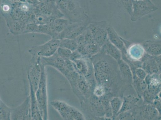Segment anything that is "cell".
Returning a JSON list of instances; mask_svg holds the SVG:
<instances>
[{
    "label": "cell",
    "mask_w": 161,
    "mask_h": 120,
    "mask_svg": "<svg viewBox=\"0 0 161 120\" xmlns=\"http://www.w3.org/2000/svg\"><path fill=\"white\" fill-rule=\"evenodd\" d=\"M57 8L71 23L90 20L88 16L75 0H55Z\"/></svg>",
    "instance_id": "6da1fadb"
},
{
    "label": "cell",
    "mask_w": 161,
    "mask_h": 120,
    "mask_svg": "<svg viewBox=\"0 0 161 120\" xmlns=\"http://www.w3.org/2000/svg\"><path fill=\"white\" fill-rule=\"evenodd\" d=\"M41 69L42 74L39 86L36 92V96L42 118L43 120H47L48 111L47 78L45 66L41 64Z\"/></svg>",
    "instance_id": "7a4b0ae2"
},
{
    "label": "cell",
    "mask_w": 161,
    "mask_h": 120,
    "mask_svg": "<svg viewBox=\"0 0 161 120\" xmlns=\"http://www.w3.org/2000/svg\"><path fill=\"white\" fill-rule=\"evenodd\" d=\"M51 105L64 120H85L84 116L79 110L64 101H53L51 102Z\"/></svg>",
    "instance_id": "3957f363"
},
{
    "label": "cell",
    "mask_w": 161,
    "mask_h": 120,
    "mask_svg": "<svg viewBox=\"0 0 161 120\" xmlns=\"http://www.w3.org/2000/svg\"><path fill=\"white\" fill-rule=\"evenodd\" d=\"M60 40L52 39L43 45L32 47L29 50V52L32 58L49 57L57 52L59 47Z\"/></svg>",
    "instance_id": "277c9868"
},
{
    "label": "cell",
    "mask_w": 161,
    "mask_h": 120,
    "mask_svg": "<svg viewBox=\"0 0 161 120\" xmlns=\"http://www.w3.org/2000/svg\"><path fill=\"white\" fill-rule=\"evenodd\" d=\"M158 9L152 2L133 0L132 13L130 16L131 20L136 21L143 16L154 12Z\"/></svg>",
    "instance_id": "5b68a950"
},
{
    "label": "cell",
    "mask_w": 161,
    "mask_h": 120,
    "mask_svg": "<svg viewBox=\"0 0 161 120\" xmlns=\"http://www.w3.org/2000/svg\"><path fill=\"white\" fill-rule=\"evenodd\" d=\"M41 63L45 66H49L59 71L66 78L71 72L67 65L66 59L61 57L57 52L52 56L49 57H42L41 58Z\"/></svg>",
    "instance_id": "8992f818"
},
{
    "label": "cell",
    "mask_w": 161,
    "mask_h": 120,
    "mask_svg": "<svg viewBox=\"0 0 161 120\" xmlns=\"http://www.w3.org/2000/svg\"><path fill=\"white\" fill-rule=\"evenodd\" d=\"M90 20L80 23H71L58 35L57 39H75L82 33L90 23Z\"/></svg>",
    "instance_id": "52a82bcc"
},
{
    "label": "cell",
    "mask_w": 161,
    "mask_h": 120,
    "mask_svg": "<svg viewBox=\"0 0 161 120\" xmlns=\"http://www.w3.org/2000/svg\"><path fill=\"white\" fill-rule=\"evenodd\" d=\"M108 25L106 21H101L90 23L88 25L95 42L101 47L109 40L106 29Z\"/></svg>",
    "instance_id": "ba28073f"
},
{
    "label": "cell",
    "mask_w": 161,
    "mask_h": 120,
    "mask_svg": "<svg viewBox=\"0 0 161 120\" xmlns=\"http://www.w3.org/2000/svg\"><path fill=\"white\" fill-rule=\"evenodd\" d=\"M33 12L43 14L53 20L64 17L62 13L57 8L55 1L39 3L34 6Z\"/></svg>",
    "instance_id": "9c48e42d"
},
{
    "label": "cell",
    "mask_w": 161,
    "mask_h": 120,
    "mask_svg": "<svg viewBox=\"0 0 161 120\" xmlns=\"http://www.w3.org/2000/svg\"><path fill=\"white\" fill-rule=\"evenodd\" d=\"M41 58V57H32V65L27 73L29 87H32L35 92L38 89L42 74Z\"/></svg>",
    "instance_id": "30bf717a"
},
{
    "label": "cell",
    "mask_w": 161,
    "mask_h": 120,
    "mask_svg": "<svg viewBox=\"0 0 161 120\" xmlns=\"http://www.w3.org/2000/svg\"><path fill=\"white\" fill-rule=\"evenodd\" d=\"M11 120H32L30 96L18 106L12 109Z\"/></svg>",
    "instance_id": "8fae6325"
},
{
    "label": "cell",
    "mask_w": 161,
    "mask_h": 120,
    "mask_svg": "<svg viewBox=\"0 0 161 120\" xmlns=\"http://www.w3.org/2000/svg\"><path fill=\"white\" fill-rule=\"evenodd\" d=\"M3 15L5 18L7 25L10 33L14 35L23 34L27 25L26 23L21 20L13 19L8 14H3Z\"/></svg>",
    "instance_id": "7c38bea8"
},
{
    "label": "cell",
    "mask_w": 161,
    "mask_h": 120,
    "mask_svg": "<svg viewBox=\"0 0 161 120\" xmlns=\"http://www.w3.org/2000/svg\"><path fill=\"white\" fill-rule=\"evenodd\" d=\"M106 29L108 39L109 41L116 46L123 53H126V49L123 41L118 35L112 26L108 24Z\"/></svg>",
    "instance_id": "4fadbf2b"
},
{
    "label": "cell",
    "mask_w": 161,
    "mask_h": 120,
    "mask_svg": "<svg viewBox=\"0 0 161 120\" xmlns=\"http://www.w3.org/2000/svg\"><path fill=\"white\" fill-rule=\"evenodd\" d=\"M31 110L32 120H43L36 101V92L30 87Z\"/></svg>",
    "instance_id": "5bb4252c"
},
{
    "label": "cell",
    "mask_w": 161,
    "mask_h": 120,
    "mask_svg": "<svg viewBox=\"0 0 161 120\" xmlns=\"http://www.w3.org/2000/svg\"><path fill=\"white\" fill-rule=\"evenodd\" d=\"M142 46L144 50L148 55L154 57L161 55V45L160 42L147 41L143 42Z\"/></svg>",
    "instance_id": "9a60e30c"
},
{
    "label": "cell",
    "mask_w": 161,
    "mask_h": 120,
    "mask_svg": "<svg viewBox=\"0 0 161 120\" xmlns=\"http://www.w3.org/2000/svg\"><path fill=\"white\" fill-rule=\"evenodd\" d=\"M104 52L110 56L117 61L122 59V52L108 40L102 47Z\"/></svg>",
    "instance_id": "2e32d148"
},
{
    "label": "cell",
    "mask_w": 161,
    "mask_h": 120,
    "mask_svg": "<svg viewBox=\"0 0 161 120\" xmlns=\"http://www.w3.org/2000/svg\"><path fill=\"white\" fill-rule=\"evenodd\" d=\"M75 71L80 75L86 77L89 74V67L87 63L84 58H79L71 61Z\"/></svg>",
    "instance_id": "e0dca14e"
},
{
    "label": "cell",
    "mask_w": 161,
    "mask_h": 120,
    "mask_svg": "<svg viewBox=\"0 0 161 120\" xmlns=\"http://www.w3.org/2000/svg\"><path fill=\"white\" fill-rule=\"evenodd\" d=\"M71 23L66 19L63 18V17L54 20L51 25L53 30L56 35L55 39H57L58 35Z\"/></svg>",
    "instance_id": "ac0fdd59"
},
{
    "label": "cell",
    "mask_w": 161,
    "mask_h": 120,
    "mask_svg": "<svg viewBox=\"0 0 161 120\" xmlns=\"http://www.w3.org/2000/svg\"><path fill=\"white\" fill-rule=\"evenodd\" d=\"M142 68L147 74L150 75L158 74L160 71L155 58L152 57L147 58L144 61L142 64Z\"/></svg>",
    "instance_id": "d6986e66"
},
{
    "label": "cell",
    "mask_w": 161,
    "mask_h": 120,
    "mask_svg": "<svg viewBox=\"0 0 161 120\" xmlns=\"http://www.w3.org/2000/svg\"><path fill=\"white\" fill-rule=\"evenodd\" d=\"M120 71L123 78L128 83L133 80V75L129 66L122 59L118 61Z\"/></svg>",
    "instance_id": "ffe728a7"
},
{
    "label": "cell",
    "mask_w": 161,
    "mask_h": 120,
    "mask_svg": "<svg viewBox=\"0 0 161 120\" xmlns=\"http://www.w3.org/2000/svg\"><path fill=\"white\" fill-rule=\"evenodd\" d=\"M95 77L99 85H102L106 88L110 86L112 81L110 72L95 74Z\"/></svg>",
    "instance_id": "44dd1931"
},
{
    "label": "cell",
    "mask_w": 161,
    "mask_h": 120,
    "mask_svg": "<svg viewBox=\"0 0 161 120\" xmlns=\"http://www.w3.org/2000/svg\"><path fill=\"white\" fill-rule=\"evenodd\" d=\"M138 101V99L133 96L124 97V100L123 101L122 106L118 115L121 112L130 110L132 109L133 107L136 106Z\"/></svg>",
    "instance_id": "7402d4cb"
},
{
    "label": "cell",
    "mask_w": 161,
    "mask_h": 120,
    "mask_svg": "<svg viewBox=\"0 0 161 120\" xmlns=\"http://www.w3.org/2000/svg\"><path fill=\"white\" fill-rule=\"evenodd\" d=\"M134 79V85L135 89L139 96L142 95L143 92L147 89V85L144 80L140 79L135 76Z\"/></svg>",
    "instance_id": "603a6c76"
},
{
    "label": "cell",
    "mask_w": 161,
    "mask_h": 120,
    "mask_svg": "<svg viewBox=\"0 0 161 120\" xmlns=\"http://www.w3.org/2000/svg\"><path fill=\"white\" fill-rule=\"evenodd\" d=\"M110 105L114 117L118 115L122 106L123 101L120 98L114 97L109 101Z\"/></svg>",
    "instance_id": "cb8c5ba5"
},
{
    "label": "cell",
    "mask_w": 161,
    "mask_h": 120,
    "mask_svg": "<svg viewBox=\"0 0 161 120\" xmlns=\"http://www.w3.org/2000/svg\"><path fill=\"white\" fill-rule=\"evenodd\" d=\"M93 67L95 74L110 72L111 71L109 63L105 61H99L94 64Z\"/></svg>",
    "instance_id": "d4e9b609"
},
{
    "label": "cell",
    "mask_w": 161,
    "mask_h": 120,
    "mask_svg": "<svg viewBox=\"0 0 161 120\" xmlns=\"http://www.w3.org/2000/svg\"><path fill=\"white\" fill-rule=\"evenodd\" d=\"M11 110L12 109L1 100L0 101V120H11Z\"/></svg>",
    "instance_id": "484cf974"
},
{
    "label": "cell",
    "mask_w": 161,
    "mask_h": 120,
    "mask_svg": "<svg viewBox=\"0 0 161 120\" xmlns=\"http://www.w3.org/2000/svg\"><path fill=\"white\" fill-rule=\"evenodd\" d=\"M59 47L69 49L73 52L77 50L78 45L75 39H63L60 40Z\"/></svg>",
    "instance_id": "4316f807"
},
{
    "label": "cell",
    "mask_w": 161,
    "mask_h": 120,
    "mask_svg": "<svg viewBox=\"0 0 161 120\" xmlns=\"http://www.w3.org/2000/svg\"><path fill=\"white\" fill-rule=\"evenodd\" d=\"M86 45L89 57L96 55L102 49V47L95 41Z\"/></svg>",
    "instance_id": "83f0119b"
},
{
    "label": "cell",
    "mask_w": 161,
    "mask_h": 120,
    "mask_svg": "<svg viewBox=\"0 0 161 120\" xmlns=\"http://www.w3.org/2000/svg\"><path fill=\"white\" fill-rule=\"evenodd\" d=\"M126 12L131 15L132 13L133 0H118Z\"/></svg>",
    "instance_id": "f1b7e54d"
},
{
    "label": "cell",
    "mask_w": 161,
    "mask_h": 120,
    "mask_svg": "<svg viewBox=\"0 0 161 120\" xmlns=\"http://www.w3.org/2000/svg\"><path fill=\"white\" fill-rule=\"evenodd\" d=\"M83 33L84 36L85 45H87L95 41L92 32L88 27V26L86 28Z\"/></svg>",
    "instance_id": "f546056e"
},
{
    "label": "cell",
    "mask_w": 161,
    "mask_h": 120,
    "mask_svg": "<svg viewBox=\"0 0 161 120\" xmlns=\"http://www.w3.org/2000/svg\"><path fill=\"white\" fill-rule=\"evenodd\" d=\"M72 52V51L69 49L61 47H59L57 51V54L61 57L67 59H69Z\"/></svg>",
    "instance_id": "4dcf8cb0"
},
{
    "label": "cell",
    "mask_w": 161,
    "mask_h": 120,
    "mask_svg": "<svg viewBox=\"0 0 161 120\" xmlns=\"http://www.w3.org/2000/svg\"><path fill=\"white\" fill-rule=\"evenodd\" d=\"M118 117L119 120H133L136 118V115L129 110L120 113Z\"/></svg>",
    "instance_id": "1f68e13d"
},
{
    "label": "cell",
    "mask_w": 161,
    "mask_h": 120,
    "mask_svg": "<svg viewBox=\"0 0 161 120\" xmlns=\"http://www.w3.org/2000/svg\"><path fill=\"white\" fill-rule=\"evenodd\" d=\"M106 88L102 85H99L96 86L93 91V94L95 96L99 98L103 97L106 93Z\"/></svg>",
    "instance_id": "d6a6232c"
},
{
    "label": "cell",
    "mask_w": 161,
    "mask_h": 120,
    "mask_svg": "<svg viewBox=\"0 0 161 120\" xmlns=\"http://www.w3.org/2000/svg\"><path fill=\"white\" fill-rule=\"evenodd\" d=\"M38 25L36 23H31L26 25L23 34L36 33Z\"/></svg>",
    "instance_id": "836d02e7"
},
{
    "label": "cell",
    "mask_w": 161,
    "mask_h": 120,
    "mask_svg": "<svg viewBox=\"0 0 161 120\" xmlns=\"http://www.w3.org/2000/svg\"><path fill=\"white\" fill-rule=\"evenodd\" d=\"M142 96H143V99L145 101L150 104L153 103L156 97L154 95L152 94L150 92H149L147 89L143 92Z\"/></svg>",
    "instance_id": "e575fe53"
},
{
    "label": "cell",
    "mask_w": 161,
    "mask_h": 120,
    "mask_svg": "<svg viewBox=\"0 0 161 120\" xmlns=\"http://www.w3.org/2000/svg\"><path fill=\"white\" fill-rule=\"evenodd\" d=\"M135 76L140 79L144 80L147 74L142 68H137L135 71Z\"/></svg>",
    "instance_id": "d590c367"
},
{
    "label": "cell",
    "mask_w": 161,
    "mask_h": 120,
    "mask_svg": "<svg viewBox=\"0 0 161 120\" xmlns=\"http://www.w3.org/2000/svg\"><path fill=\"white\" fill-rule=\"evenodd\" d=\"M154 107L158 111L159 113L161 114V102L158 101H154L152 103Z\"/></svg>",
    "instance_id": "8d00e7d4"
},
{
    "label": "cell",
    "mask_w": 161,
    "mask_h": 120,
    "mask_svg": "<svg viewBox=\"0 0 161 120\" xmlns=\"http://www.w3.org/2000/svg\"><path fill=\"white\" fill-rule=\"evenodd\" d=\"M3 2H26V0H1Z\"/></svg>",
    "instance_id": "74e56055"
},
{
    "label": "cell",
    "mask_w": 161,
    "mask_h": 120,
    "mask_svg": "<svg viewBox=\"0 0 161 120\" xmlns=\"http://www.w3.org/2000/svg\"><path fill=\"white\" fill-rule=\"evenodd\" d=\"M135 1H145L147 2H151L152 1L151 0H135Z\"/></svg>",
    "instance_id": "f35d334b"
},
{
    "label": "cell",
    "mask_w": 161,
    "mask_h": 120,
    "mask_svg": "<svg viewBox=\"0 0 161 120\" xmlns=\"http://www.w3.org/2000/svg\"><path fill=\"white\" fill-rule=\"evenodd\" d=\"M1 101V98H0V101Z\"/></svg>",
    "instance_id": "ab89813d"
}]
</instances>
